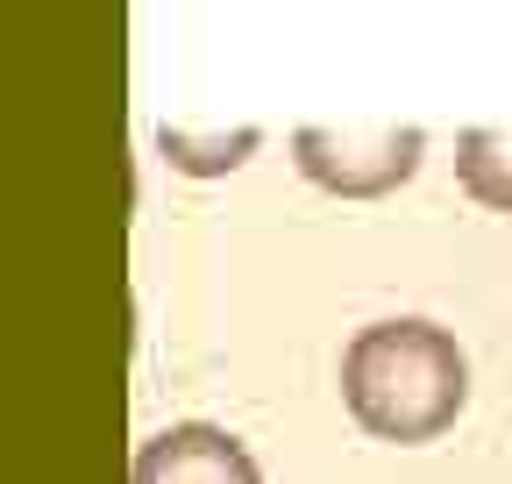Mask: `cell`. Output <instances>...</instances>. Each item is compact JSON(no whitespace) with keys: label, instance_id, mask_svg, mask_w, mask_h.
<instances>
[{"label":"cell","instance_id":"cell-1","mask_svg":"<svg viewBox=\"0 0 512 484\" xmlns=\"http://www.w3.org/2000/svg\"><path fill=\"white\" fill-rule=\"evenodd\" d=\"M342 406L363 435L420 449L448 435L456 413L470 406V356L441 321H420V314L370 321L342 349Z\"/></svg>","mask_w":512,"mask_h":484},{"label":"cell","instance_id":"cell-2","mask_svg":"<svg viewBox=\"0 0 512 484\" xmlns=\"http://www.w3.org/2000/svg\"><path fill=\"white\" fill-rule=\"evenodd\" d=\"M427 157L420 129H299L292 136V164L335 200H377L406 186Z\"/></svg>","mask_w":512,"mask_h":484},{"label":"cell","instance_id":"cell-3","mask_svg":"<svg viewBox=\"0 0 512 484\" xmlns=\"http://www.w3.org/2000/svg\"><path fill=\"white\" fill-rule=\"evenodd\" d=\"M128 484H264L249 442H235L214 420H178V428L150 435L136 449V470Z\"/></svg>","mask_w":512,"mask_h":484},{"label":"cell","instance_id":"cell-4","mask_svg":"<svg viewBox=\"0 0 512 484\" xmlns=\"http://www.w3.org/2000/svg\"><path fill=\"white\" fill-rule=\"evenodd\" d=\"M456 178L477 207L512 214V129H470L456 143Z\"/></svg>","mask_w":512,"mask_h":484},{"label":"cell","instance_id":"cell-5","mask_svg":"<svg viewBox=\"0 0 512 484\" xmlns=\"http://www.w3.org/2000/svg\"><path fill=\"white\" fill-rule=\"evenodd\" d=\"M256 129H228V136H192V129H157V150H164V164L171 171H185V178H221V171H235V164H249L256 157Z\"/></svg>","mask_w":512,"mask_h":484}]
</instances>
